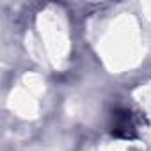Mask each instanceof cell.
Returning a JSON list of instances; mask_svg holds the SVG:
<instances>
[]
</instances>
